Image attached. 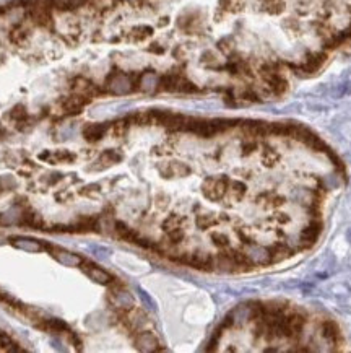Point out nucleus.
Wrapping results in <instances>:
<instances>
[{
  "label": "nucleus",
  "mask_w": 351,
  "mask_h": 353,
  "mask_svg": "<svg viewBox=\"0 0 351 353\" xmlns=\"http://www.w3.org/2000/svg\"><path fill=\"white\" fill-rule=\"evenodd\" d=\"M26 7H28V18L33 21V24L46 29L54 28L52 7L49 0H31V2H28Z\"/></svg>",
  "instance_id": "obj_1"
},
{
  "label": "nucleus",
  "mask_w": 351,
  "mask_h": 353,
  "mask_svg": "<svg viewBox=\"0 0 351 353\" xmlns=\"http://www.w3.org/2000/svg\"><path fill=\"white\" fill-rule=\"evenodd\" d=\"M228 187H230V179H228L226 176L207 177L202 184V192L208 200L218 202L226 197Z\"/></svg>",
  "instance_id": "obj_2"
},
{
  "label": "nucleus",
  "mask_w": 351,
  "mask_h": 353,
  "mask_svg": "<svg viewBox=\"0 0 351 353\" xmlns=\"http://www.w3.org/2000/svg\"><path fill=\"white\" fill-rule=\"evenodd\" d=\"M29 20V18H28ZM31 33H33V21H18L16 24L10 28L8 31V39L11 44L15 46H23L26 44L31 38Z\"/></svg>",
  "instance_id": "obj_3"
},
{
  "label": "nucleus",
  "mask_w": 351,
  "mask_h": 353,
  "mask_svg": "<svg viewBox=\"0 0 351 353\" xmlns=\"http://www.w3.org/2000/svg\"><path fill=\"white\" fill-rule=\"evenodd\" d=\"M108 86L116 95H125V93L135 90L133 80H130V77H127L125 73L120 72H116L108 78Z\"/></svg>",
  "instance_id": "obj_4"
},
{
  "label": "nucleus",
  "mask_w": 351,
  "mask_h": 353,
  "mask_svg": "<svg viewBox=\"0 0 351 353\" xmlns=\"http://www.w3.org/2000/svg\"><path fill=\"white\" fill-rule=\"evenodd\" d=\"M159 175L163 177H186L190 175V168L187 165L179 163V162H171V163H163L158 166Z\"/></svg>",
  "instance_id": "obj_5"
},
{
  "label": "nucleus",
  "mask_w": 351,
  "mask_h": 353,
  "mask_svg": "<svg viewBox=\"0 0 351 353\" xmlns=\"http://www.w3.org/2000/svg\"><path fill=\"white\" fill-rule=\"evenodd\" d=\"M109 127L111 124L109 122H91V124H86L83 127V137L85 140L91 142V144H95V142H100L104 135L109 132Z\"/></svg>",
  "instance_id": "obj_6"
},
{
  "label": "nucleus",
  "mask_w": 351,
  "mask_h": 353,
  "mask_svg": "<svg viewBox=\"0 0 351 353\" xmlns=\"http://www.w3.org/2000/svg\"><path fill=\"white\" fill-rule=\"evenodd\" d=\"M72 91L77 93V95H82L85 96L86 100H93V98L100 93V90L96 88V86L90 82V80H86L83 77H77L72 80Z\"/></svg>",
  "instance_id": "obj_7"
},
{
  "label": "nucleus",
  "mask_w": 351,
  "mask_h": 353,
  "mask_svg": "<svg viewBox=\"0 0 351 353\" xmlns=\"http://www.w3.org/2000/svg\"><path fill=\"white\" fill-rule=\"evenodd\" d=\"M86 103H90V100H86L82 95H77V93H72L70 96H67L60 101V108H62L65 114H78L85 108Z\"/></svg>",
  "instance_id": "obj_8"
},
{
  "label": "nucleus",
  "mask_w": 351,
  "mask_h": 353,
  "mask_svg": "<svg viewBox=\"0 0 351 353\" xmlns=\"http://www.w3.org/2000/svg\"><path fill=\"white\" fill-rule=\"evenodd\" d=\"M18 223H20L21 226H26V228H33V230H39V228H42V216L38 213V212H34V210L26 205V207H23L21 208V213H20V220H18Z\"/></svg>",
  "instance_id": "obj_9"
},
{
  "label": "nucleus",
  "mask_w": 351,
  "mask_h": 353,
  "mask_svg": "<svg viewBox=\"0 0 351 353\" xmlns=\"http://www.w3.org/2000/svg\"><path fill=\"white\" fill-rule=\"evenodd\" d=\"M135 347L140 352H156L159 350V342L151 332H138L135 337Z\"/></svg>",
  "instance_id": "obj_10"
},
{
  "label": "nucleus",
  "mask_w": 351,
  "mask_h": 353,
  "mask_svg": "<svg viewBox=\"0 0 351 353\" xmlns=\"http://www.w3.org/2000/svg\"><path fill=\"white\" fill-rule=\"evenodd\" d=\"M122 160V155L116 150H106L104 153H101V157L95 162V166H91L90 170H95V171H103V170H108L111 168L113 165L119 163Z\"/></svg>",
  "instance_id": "obj_11"
},
{
  "label": "nucleus",
  "mask_w": 351,
  "mask_h": 353,
  "mask_svg": "<svg viewBox=\"0 0 351 353\" xmlns=\"http://www.w3.org/2000/svg\"><path fill=\"white\" fill-rule=\"evenodd\" d=\"M85 274L88 275L93 282L100 283V285H109L111 282L114 280L113 275L108 274L104 269L98 267V265H90V267H85Z\"/></svg>",
  "instance_id": "obj_12"
},
{
  "label": "nucleus",
  "mask_w": 351,
  "mask_h": 353,
  "mask_svg": "<svg viewBox=\"0 0 351 353\" xmlns=\"http://www.w3.org/2000/svg\"><path fill=\"white\" fill-rule=\"evenodd\" d=\"M41 160H47V162H51L52 165H57V163H72V162H75V155L70 153L69 150H57V152H54V153H42Z\"/></svg>",
  "instance_id": "obj_13"
},
{
  "label": "nucleus",
  "mask_w": 351,
  "mask_h": 353,
  "mask_svg": "<svg viewBox=\"0 0 351 353\" xmlns=\"http://www.w3.org/2000/svg\"><path fill=\"white\" fill-rule=\"evenodd\" d=\"M7 119L13 121L18 129H23V124H26V121H28L26 106H23V104H15V106L7 113Z\"/></svg>",
  "instance_id": "obj_14"
},
{
  "label": "nucleus",
  "mask_w": 351,
  "mask_h": 353,
  "mask_svg": "<svg viewBox=\"0 0 351 353\" xmlns=\"http://www.w3.org/2000/svg\"><path fill=\"white\" fill-rule=\"evenodd\" d=\"M98 226V218L96 216H80V218L73 223L70 226L72 230L70 231H75V233H88L91 231L93 228Z\"/></svg>",
  "instance_id": "obj_15"
},
{
  "label": "nucleus",
  "mask_w": 351,
  "mask_h": 353,
  "mask_svg": "<svg viewBox=\"0 0 351 353\" xmlns=\"http://www.w3.org/2000/svg\"><path fill=\"white\" fill-rule=\"evenodd\" d=\"M245 192H247V187H245V184L241 182V181H233L230 182V187H228V200L230 202H239L244 199Z\"/></svg>",
  "instance_id": "obj_16"
},
{
  "label": "nucleus",
  "mask_w": 351,
  "mask_h": 353,
  "mask_svg": "<svg viewBox=\"0 0 351 353\" xmlns=\"http://www.w3.org/2000/svg\"><path fill=\"white\" fill-rule=\"evenodd\" d=\"M114 231L120 239L128 241V243H135L138 238V233L133 231L130 226H127L124 221H116L114 223Z\"/></svg>",
  "instance_id": "obj_17"
},
{
  "label": "nucleus",
  "mask_w": 351,
  "mask_h": 353,
  "mask_svg": "<svg viewBox=\"0 0 351 353\" xmlns=\"http://www.w3.org/2000/svg\"><path fill=\"white\" fill-rule=\"evenodd\" d=\"M320 334L322 337L330 344H337L338 339H340V332H338V327L332 323V321H324L322 327H320Z\"/></svg>",
  "instance_id": "obj_18"
},
{
  "label": "nucleus",
  "mask_w": 351,
  "mask_h": 353,
  "mask_svg": "<svg viewBox=\"0 0 351 353\" xmlns=\"http://www.w3.org/2000/svg\"><path fill=\"white\" fill-rule=\"evenodd\" d=\"M128 126L130 122L127 119H120V121H116V122H111V127H109V132L113 135L114 139H124L127 132H128Z\"/></svg>",
  "instance_id": "obj_19"
},
{
  "label": "nucleus",
  "mask_w": 351,
  "mask_h": 353,
  "mask_svg": "<svg viewBox=\"0 0 351 353\" xmlns=\"http://www.w3.org/2000/svg\"><path fill=\"white\" fill-rule=\"evenodd\" d=\"M151 34H153V28L150 26H135L130 29V33H128V39L133 42H140V41L148 39Z\"/></svg>",
  "instance_id": "obj_20"
},
{
  "label": "nucleus",
  "mask_w": 351,
  "mask_h": 353,
  "mask_svg": "<svg viewBox=\"0 0 351 353\" xmlns=\"http://www.w3.org/2000/svg\"><path fill=\"white\" fill-rule=\"evenodd\" d=\"M182 223H184V218H182L181 215L172 213V215H169L168 218L163 221V230H164V233L179 230V228H182Z\"/></svg>",
  "instance_id": "obj_21"
},
{
  "label": "nucleus",
  "mask_w": 351,
  "mask_h": 353,
  "mask_svg": "<svg viewBox=\"0 0 351 353\" xmlns=\"http://www.w3.org/2000/svg\"><path fill=\"white\" fill-rule=\"evenodd\" d=\"M270 252H272L273 256V262H280L283 259H286L291 256V249H289L288 246L285 244H275L270 247Z\"/></svg>",
  "instance_id": "obj_22"
},
{
  "label": "nucleus",
  "mask_w": 351,
  "mask_h": 353,
  "mask_svg": "<svg viewBox=\"0 0 351 353\" xmlns=\"http://www.w3.org/2000/svg\"><path fill=\"white\" fill-rule=\"evenodd\" d=\"M55 257H57L62 264H67V265H78L83 262L82 257H78V256H75V254L67 252V251H57Z\"/></svg>",
  "instance_id": "obj_23"
},
{
  "label": "nucleus",
  "mask_w": 351,
  "mask_h": 353,
  "mask_svg": "<svg viewBox=\"0 0 351 353\" xmlns=\"http://www.w3.org/2000/svg\"><path fill=\"white\" fill-rule=\"evenodd\" d=\"M212 243L218 247V249H228L230 247V238L223 233H212Z\"/></svg>",
  "instance_id": "obj_24"
},
{
  "label": "nucleus",
  "mask_w": 351,
  "mask_h": 353,
  "mask_svg": "<svg viewBox=\"0 0 351 353\" xmlns=\"http://www.w3.org/2000/svg\"><path fill=\"white\" fill-rule=\"evenodd\" d=\"M258 148V142L254 139V137H249V139H245L242 142V145H241V150H242V155L244 157H247V155L250 153H254L255 150Z\"/></svg>",
  "instance_id": "obj_25"
},
{
  "label": "nucleus",
  "mask_w": 351,
  "mask_h": 353,
  "mask_svg": "<svg viewBox=\"0 0 351 353\" xmlns=\"http://www.w3.org/2000/svg\"><path fill=\"white\" fill-rule=\"evenodd\" d=\"M218 49L221 52H223L225 55H231L233 54V49H234V42L231 38H225V39H221L218 42Z\"/></svg>",
  "instance_id": "obj_26"
},
{
  "label": "nucleus",
  "mask_w": 351,
  "mask_h": 353,
  "mask_svg": "<svg viewBox=\"0 0 351 353\" xmlns=\"http://www.w3.org/2000/svg\"><path fill=\"white\" fill-rule=\"evenodd\" d=\"M215 223L213 216L212 215H199L197 216V226L202 228V230H207V228H210Z\"/></svg>",
  "instance_id": "obj_27"
},
{
  "label": "nucleus",
  "mask_w": 351,
  "mask_h": 353,
  "mask_svg": "<svg viewBox=\"0 0 351 353\" xmlns=\"http://www.w3.org/2000/svg\"><path fill=\"white\" fill-rule=\"evenodd\" d=\"M202 62L203 64H207V65H210V67H215L218 64V57L213 52L207 51V52H203V55H202Z\"/></svg>",
  "instance_id": "obj_28"
},
{
  "label": "nucleus",
  "mask_w": 351,
  "mask_h": 353,
  "mask_svg": "<svg viewBox=\"0 0 351 353\" xmlns=\"http://www.w3.org/2000/svg\"><path fill=\"white\" fill-rule=\"evenodd\" d=\"M100 184H90V185H86V187H83L82 190H80V194L82 195H88V197H93V195H96V194H100Z\"/></svg>",
  "instance_id": "obj_29"
},
{
  "label": "nucleus",
  "mask_w": 351,
  "mask_h": 353,
  "mask_svg": "<svg viewBox=\"0 0 351 353\" xmlns=\"http://www.w3.org/2000/svg\"><path fill=\"white\" fill-rule=\"evenodd\" d=\"M263 162H265V166H272L276 162V153L272 150V148H265V153H263Z\"/></svg>",
  "instance_id": "obj_30"
},
{
  "label": "nucleus",
  "mask_w": 351,
  "mask_h": 353,
  "mask_svg": "<svg viewBox=\"0 0 351 353\" xmlns=\"http://www.w3.org/2000/svg\"><path fill=\"white\" fill-rule=\"evenodd\" d=\"M156 200H158V205L159 208H166L168 207V195H164V194H159L156 197Z\"/></svg>",
  "instance_id": "obj_31"
},
{
  "label": "nucleus",
  "mask_w": 351,
  "mask_h": 353,
  "mask_svg": "<svg viewBox=\"0 0 351 353\" xmlns=\"http://www.w3.org/2000/svg\"><path fill=\"white\" fill-rule=\"evenodd\" d=\"M150 51H151V52H159V54H161V52H163V47H159V44H151Z\"/></svg>",
  "instance_id": "obj_32"
}]
</instances>
